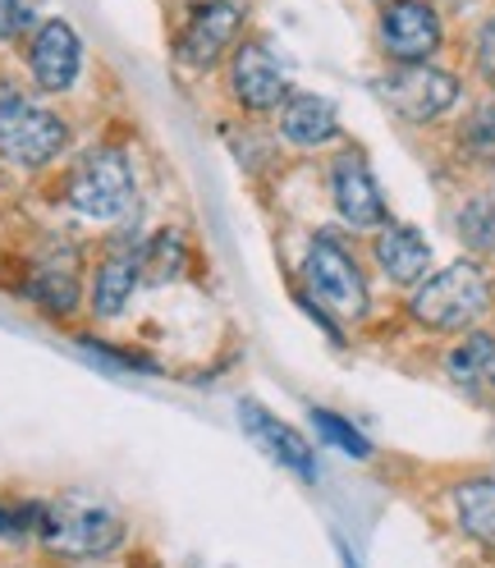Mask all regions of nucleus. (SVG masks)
Returning a JSON list of instances; mask_svg holds the SVG:
<instances>
[{"label": "nucleus", "instance_id": "f257e3e1", "mask_svg": "<svg viewBox=\"0 0 495 568\" xmlns=\"http://www.w3.org/2000/svg\"><path fill=\"white\" fill-rule=\"evenodd\" d=\"M486 307H491V280L477 262H449L432 280H422L408 298L413 322L427 331H468Z\"/></svg>", "mask_w": 495, "mask_h": 568}, {"label": "nucleus", "instance_id": "f03ea898", "mask_svg": "<svg viewBox=\"0 0 495 568\" xmlns=\"http://www.w3.org/2000/svg\"><path fill=\"white\" fill-rule=\"evenodd\" d=\"M38 531L47 550L69 555V559H97V555H111L124 541V523L115 509H105L88 495H64V500L47 505L38 518Z\"/></svg>", "mask_w": 495, "mask_h": 568}, {"label": "nucleus", "instance_id": "7ed1b4c3", "mask_svg": "<svg viewBox=\"0 0 495 568\" xmlns=\"http://www.w3.org/2000/svg\"><path fill=\"white\" fill-rule=\"evenodd\" d=\"M69 142V129L55 111L32 105L10 79H0V152L23 170L51 165Z\"/></svg>", "mask_w": 495, "mask_h": 568}, {"label": "nucleus", "instance_id": "20e7f679", "mask_svg": "<svg viewBox=\"0 0 495 568\" xmlns=\"http://www.w3.org/2000/svg\"><path fill=\"white\" fill-rule=\"evenodd\" d=\"M69 206L88 221H120L133 206V170L124 152L92 148L69 174Z\"/></svg>", "mask_w": 495, "mask_h": 568}, {"label": "nucleus", "instance_id": "39448f33", "mask_svg": "<svg viewBox=\"0 0 495 568\" xmlns=\"http://www.w3.org/2000/svg\"><path fill=\"white\" fill-rule=\"evenodd\" d=\"M381 97L385 105L408 120V124H432L441 120L449 105L458 101V79L449 69L432 64V60H417V64H395L391 74L381 79Z\"/></svg>", "mask_w": 495, "mask_h": 568}, {"label": "nucleus", "instance_id": "423d86ee", "mask_svg": "<svg viewBox=\"0 0 495 568\" xmlns=\"http://www.w3.org/2000/svg\"><path fill=\"white\" fill-rule=\"evenodd\" d=\"M303 275H307L312 294H316V303H322V307H335L344 316H363L367 312V280H363L358 262H353L340 247V239L316 234L307 243Z\"/></svg>", "mask_w": 495, "mask_h": 568}, {"label": "nucleus", "instance_id": "0eeeda50", "mask_svg": "<svg viewBox=\"0 0 495 568\" xmlns=\"http://www.w3.org/2000/svg\"><path fill=\"white\" fill-rule=\"evenodd\" d=\"M376 38L395 64H417L445 47V23L432 0H391L376 19Z\"/></svg>", "mask_w": 495, "mask_h": 568}, {"label": "nucleus", "instance_id": "6e6552de", "mask_svg": "<svg viewBox=\"0 0 495 568\" xmlns=\"http://www.w3.org/2000/svg\"><path fill=\"white\" fill-rule=\"evenodd\" d=\"M243 19H248V10L239 0H202L180 32V60L193 69H211L239 42Z\"/></svg>", "mask_w": 495, "mask_h": 568}, {"label": "nucleus", "instance_id": "1a4fd4ad", "mask_svg": "<svg viewBox=\"0 0 495 568\" xmlns=\"http://www.w3.org/2000/svg\"><path fill=\"white\" fill-rule=\"evenodd\" d=\"M230 92L239 105L266 115V111H280V105L290 101V79L262 42H243L230 60Z\"/></svg>", "mask_w": 495, "mask_h": 568}, {"label": "nucleus", "instance_id": "9d476101", "mask_svg": "<svg viewBox=\"0 0 495 568\" xmlns=\"http://www.w3.org/2000/svg\"><path fill=\"white\" fill-rule=\"evenodd\" d=\"M79 64H83V42H79V32L69 28L64 19H47L38 32H32L28 69H32V83H38L42 92L74 88Z\"/></svg>", "mask_w": 495, "mask_h": 568}, {"label": "nucleus", "instance_id": "9b49d317", "mask_svg": "<svg viewBox=\"0 0 495 568\" xmlns=\"http://www.w3.org/2000/svg\"><path fill=\"white\" fill-rule=\"evenodd\" d=\"M331 197H335V211L344 216V225H353V230H381L391 221L385 216V197L372 180V165L358 152H344L331 165Z\"/></svg>", "mask_w": 495, "mask_h": 568}, {"label": "nucleus", "instance_id": "f8f14e48", "mask_svg": "<svg viewBox=\"0 0 495 568\" xmlns=\"http://www.w3.org/2000/svg\"><path fill=\"white\" fill-rule=\"evenodd\" d=\"M239 422H243V432L253 436L280 468H290V473H299L303 481H312L316 477V458H312V445L294 432L290 422H280V417H271L262 404H243L239 408Z\"/></svg>", "mask_w": 495, "mask_h": 568}, {"label": "nucleus", "instance_id": "ddd939ff", "mask_svg": "<svg viewBox=\"0 0 495 568\" xmlns=\"http://www.w3.org/2000/svg\"><path fill=\"white\" fill-rule=\"evenodd\" d=\"M138 280H143V247H138L133 239H124V243H115L111 253L101 257V266H97V280H92V312L97 316H120L124 307H129V298H133V290H138Z\"/></svg>", "mask_w": 495, "mask_h": 568}, {"label": "nucleus", "instance_id": "4468645a", "mask_svg": "<svg viewBox=\"0 0 495 568\" xmlns=\"http://www.w3.org/2000/svg\"><path fill=\"white\" fill-rule=\"evenodd\" d=\"M445 372L473 404L495 408V335H482V331L464 335L449 348Z\"/></svg>", "mask_w": 495, "mask_h": 568}, {"label": "nucleus", "instance_id": "2eb2a0df", "mask_svg": "<svg viewBox=\"0 0 495 568\" xmlns=\"http://www.w3.org/2000/svg\"><path fill=\"white\" fill-rule=\"evenodd\" d=\"M372 257L376 266L385 271V280L395 284H417L427 275V262H432V247L413 225H400V221H385L376 230V243H372Z\"/></svg>", "mask_w": 495, "mask_h": 568}, {"label": "nucleus", "instance_id": "dca6fc26", "mask_svg": "<svg viewBox=\"0 0 495 568\" xmlns=\"http://www.w3.org/2000/svg\"><path fill=\"white\" fill-rule=\"evenodd\" d=\"M280 133H285L294 148H326L331 138H340L335 101L316 97V92H294L280 105Z\"/></svg>", "mask_w": 495, "mask_h": 568}, {"label": "nucleus", "instance_id": "f3484780", "mask_svg": "<svg viewBox=\"0 0 495 568\" xmlns=\"http://www.w3.org/2000/svg\"><path fill=\"white\" fill-rule=\"evenodd\" d=\"M454 518L482 550H495V477H468L454 486Z\"/></svg>", "mask_w": 495, "mask_h": 568}, {"label": "nucleus", "instance_id": "a211bd4d", "mask_svg": "<svg viewBox=\"0 0 495 568\" xmlns=\"http://www.w3.org/2000/svg\"><path fill=\"white\" fill-rule=\"evenodd\" d=\"M28 298L64 316V312H74L79 307V271H74V257H47L38 271H32L28 280Z\"/></svg>", "mask_w": 495, "mask_h": 568}, {"label": "nucleus", "instance_id": "6ab92c4d", "mask_svg": "<svg viewBox=\"0 0 495 568\" xmlns=\"http://www.w3.org/2000/svg\"><path fill=\"white\" fill-rule=\"evenodd\" d=\"M184 262H189L184 234H180V230H161V234L143 247V280H148V284H170V280L184 275Z\"/></svg>", "mask_w": 495, "mask_h": 568}, {"label": "nucleus", "instance_id": "aec40b11", "mask_svg": "<svg viewBox=\"0 0 495 568\" xmlns=\"http://www.w3.org/2000/svg\"><path fill=\"white\" fill-rule=\"evenodd\" d=\"M458 239H464L473 253H495V206L486 197H473L458 211Z\"/></svg>", "mask_w": 495, "mask_h": 568}, {"label": "nucleus", "instance_id": "412c9836", "mask_svg": "<svg viewBox=\"0 0 495 568\" xmlns=\"http://www.w3.org/2000/svg\"><path fill=\"white\" fill-rule=\"evenodd\" d=\"M312 426H316V436H322L326 445H335L340 454H353V458H367V454H372L367 436L353 432L344 417H335V413H326V408H312Z\"/></svg>", "mask_w": 495, "mask_h": 568}, {"label": "nucleus", "instance_id": "4be33fe9", "mask_svg": "<svg viewBox=\"0 0 495 568\" xmlns=\"http://www.w3.org/2000/svg\"><path fill=\"white\" fill-rule=\"evenodd\" d=\"M464 148L473 156H495V111H477L464 129Z\"/></svg>", "mask_w": 495, "mask_h": 568}, {"label": "nucleus", "instance_id": "5701e85b", "mask_svg": "<svg viewBox=\"0 0 495 568\" xmlns=\"http://www.w3.org/2000/svg\"><path fill=\"white\" fill-rule=\"evenodd\" d=\"M28 28H32V10L23 0H0V42H14Z\"/></svg>", "mask_w": 495, "mask_h": 568}, {"label": "nucleus", "instance_id": "b1692460", "mask_svg": "<svg viewBox=\"0 0 495 568\" xmlns=\"http://www.w3.org/2000/svg\"><path fill=\"white\" fill-rule=\"evenodd\" d=\"M477 74L495 88V14L482 23V32H477Z\"/></svg>", "mask_w": 495, "mask_h": 568}]
</instances>
